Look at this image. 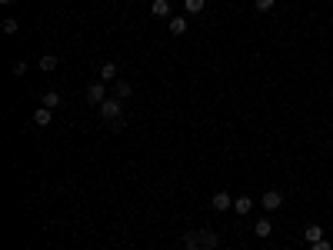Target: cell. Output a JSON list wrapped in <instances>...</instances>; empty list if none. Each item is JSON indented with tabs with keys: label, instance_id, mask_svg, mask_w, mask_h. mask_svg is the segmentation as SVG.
<instances>
[{
	"label": "cell",
	"instance_id": "14",
	"mask_svg": "<svg viewBox=\"0 0 333 250\" xmlns=\"http://www.w3.org/2000/svg\"><path fill=\"white\" fill-rule=\"evenodd\" d=\"M40 100H44V104H40V107H50V110H54V107H60V104H64V100H60V94H57V90H47V94H44V97H40Z\"/></svg>",
	"mask_w": 333,
	"mask_h": 250
},
{
	"label": "cell",
	"instance_id": "4",
	"mask_svg": "<svg viewBox=\"0 0 333 250\" xmlns=\"http://www.w3.org/2000/svg\"><path fill=\"white\" fill-rule=\"evenodd\" d=\"M260 207H263V210H280V207H283V194H280V190H266Z\"/></svg>",
	"mask_w": 333,
	"mask_h": 250
},
{
	"label": "cell",
	"instance_id": "24",
	"mask_svg": "<svg viewBox=\"0 0 333 250\" xmlns=\"http://www.w3.org/2000/svg\"><path fill=\"white\" fill-rule=\"evenodd\" d=\"M150 3H154V0H150Z\"/></svg>",
	"mask_w": 333,
	"mask_h": 250
},
{
	"label": "cell",
	"instance_id": "9",
	"mask_svg": "<svg viewBox=\"0 0 333 250\" xmlns=\"http://www.w3.org/2000/svg\"><path fill=\"white\" fill-rule=\"evenodd\" d=\"M113 97H117V100H127V97H133V87L127 84V80H117V84H113Z\"/></svg>",
	"mask_w": 333,
	"mask_h": 250
},
{
	"label": "cell",
	"instance_id": "21",
	"mask_svg": "<svg viewBox=\"0 0 333 250\" xmlns=\"http://www.w3.org/2000/svg\"><path fill=\"white\" fill-rule=\"evenodd\" d=\"M13 74L23 77V74H27V64H23V60H17V64H13Z\"/></svg>",
	"mask_w": 333,
	"mask_h": 250
},
{
	"label": "cell",
	"instance_id": "12",
	"mask_svg": "<svg viewBox=\"0 0 333 250\" xmlns=\"http://www.w3.org/2000/svg\"><path fill=\"white\" fill-rule=\"evenodd\" d=\"M253 234H256V237H270V234H273V224H270L266 217H260L253 224Z\"/></svg>",
	"mask_w": 333,
	"mask_h": 250
},
{
	"label": "cell",
	"instance_id": "17",
	"mask_svg": "<svg viewBox=\"0 0 333 250\" xmlns=\"http://www.w3.org/2000/svg\"><path fill=\"white\" fill-rule=\"evenodd\" d=\"M183 7H187V13H200L207 7V0H183Z\"/></svg>",
	"mask_w": 333,
	"mask_h": 250
},
{
	"label": "cell",
	"instance_id": "18",
	"mask_svg": "<svg viewBox=\"0 0 333 250\" xmlns=\"http://www.w3.org/2000/svg\"><path fill=\"white\" fill-rule=\"evenodd\" d=\"M273 3H277V0H253L256 13H270V10H273Z\"/></svg>",
	"mask_w": 333,
	"mask_h": 250
},
{
	"label": "cell",
	"instance_id": "11",
	"mask_svg": "<svg viewBox=\"0 0 333 250\" xmlns=\"http://www.w3.org/2000/svg\"><path fill=\"white\" fill-rule=\"evenodd\" d=\"M150 13H154V17H170V0H154V3H150Z\"/></svg>",
	"mask_w": 333,
	"mask_h": 250
},
{
	"label": "cell",
	"instance_id": "15",
	"mask_svg": "<svg viewBox=\"0 0 333 250\" xmlns=\"http://www.w3.org/2000/svg\"><path fill=\"white\" fill-rule=\"evenodd\" d=\"M170 33H173V37L187 33V17H173V20H170Z\"/></svg>",
	"mask_w": 333,
	"mask_h": 250
},
{
	"label": "cell",
	"instance_id": "6",
	"mask_svg": "<svg viewBox=\"0 0 333 250\" xmlns=\"http://www.w3.org/2000/svg\"><path fill=\"white\" fill-rule=\"evenodd\" d=\"M180 244H183V250H203V244H200V230H187V234L180 237Z\"/></svg>",
	"mask_w": 333,
	"mask_h": 250
},
{
	"label": "cell",
	"instance_id": "13",
	"mask_svg": "<svg viewBox=\"0 0 333 250\" xmlns=\"http://www.w3.org/2000/svg\"><path fill=\"white\" fill-rule=\"evenodd\" d=\"M303 240H307V244H317V240H323V227H317V224H310V227L303 230Z\"/></svg>",
	"mask_w": 333,
	"mask_h": 250
},
{
	"label": "cell",
	"instance_id": "5",
	"mask_svg": "<svg viewBox=\"0 0 333 250\" xmlns=\"http://www.w3.org/2000/svg\"><path fill=\"white\" fill-rule=\"evenodd\" d=\"M33 124H37V127H50V124H54V110L50 107H37L33 110Z\"/></svg>",
	"mask_w": 333,
	"mask_h": 250
},
{
	"label": "cell",
	"instance_id": "1",
	"mask_svg": "<svg viewBox=\"0 0 333 250\" xmlns=\"http://www.w3.org/2000/svg\"><path fill=\"white\" fill-rule=\"evenodd\" d=\"M100 120H103V124H110V130H123V127H127V117H123V100H117V97H107L103 100V104H100Z\"/></svg>",
	"mask_w": 333,
	"mask_h": 250
},
{
	"label": "cell",
	"instance_id": "22",
	"mask_svg": "<svg viewBox=\"0 0 333 250\" xmlns=\"http://www.w3.org/2000/svg\"><path fill=\"white\" fill-rule=\"evenodd\" d=\"M0 3H17V0H0Z\"/></svg>",
	"mask_w": 333,
	"mask_h": 250
},
{
	"label": "cell",
	"instance_id": "8",
	"mask_svg": "<svg viewBox=\"0 0 333 250\" xmlns=\"http://www.w3.org/2000/svg\"><path fill=\"white\" fill-rule=\"evenodd\" d=\"M100 80H103V84H107V80H117V64H113V60H107V64H100Z\"/></svg>",
	"mask_w": 333,
	"mask_h": 250
},
{
	"label": "cell",
	"instance_id": "19",
	"mask_svg": "<svg viewBox=\"0 0 333 250\" xmlns=\"http://www.w3.org/2000/svg\"><path fill=\"white\" fill-rule=\"evenodd\" d=\"M17 30H20L17 17H3V33H17Z\"/></svg>",
	"mask_w": 333,
	"mask_h": 250
},
{
	"label": "cell",
	"instance_id": "16",
	"mask_svg": "<svg viewBox=\"0 0 333 250\" xmlns=\"http://www.w3.org/2000/svg\"><path fill=\"white\" fill-rule=\"evenodd\" d=\"M37 67H40L44 74H50V70H57V57H54V54H44V57H40V64H37Z\"/></svg>",
	"mask_w": 333,
	"mask_h": 250
},
{
	"label": "cell",
	"instance_id": "10",
	"mask_svg": "<svg viewBox=\"0 0 333 250\" xmlns=\"http://www.w3.org/2000/svg\"><path fill=\"white\" fill-rule=\"evenodd\" d=\"M233 210H237L240 217H247V214L253 210V200H250V197H237V200H233Z\"/></svg>",
	"mask_w": 333,
	"mask_h": 250
},
{
	"label": "cell",
	"instance_id": "3",
	"mask_svg": "<svg viewBox=\"0 0 333 250\" xmlns=\"http://www.w3.org/2000/svg\"><path fill=\"white\" fill-rule=\"evenodd\" d=\"M210 207L217 210V214H223V210H230V207H233V197L227 194V190H217V194L210 197Z\"/></svg>",
	"mask_w": 333,
	"mask_h": 250
},
{
	"label": "cell",
	"instance_id": "20",
	"mask_svg": "<svg viewBox=\"0 0 333 250\" xmlns=\"http://www.w3.org/2000/svg\"><path fill=\"white\" fill-rule=\"evenodd\" d=\"M310 250H333V244L323 237V240H317V244H310Z\"/></svg>",
	"mask_w": 333,
	"mask_h": 250
},
{
	"label": "cell",
	"instance_id": "7",
	"mask_svg": "<svg viewBox=\"0 0 333 250\" xmlns=\"http://www.w3.org/2000/svg\"><path fill=\"white\" fill-rule=\"evenodd\" d=\"M200 244H203V250H213L217 244H220V237H217L210 227H203V230H200Z\"/></svg>",
	"mask_w": 333,
	"mask_h": 250
},
{
	"label": "cell",
	"instance_id": "2",
	"mask_svg": "<svg viewBox=\"0 0 333 250\" xmlns=\"http://www.w3.org/2000/svg\"><path fill=\"white\" fill-rule=\"evenodd\" d=\"M87 100L93 104V107H100V104L107 100V87H103V80H97V84H90V87H87Z\"/></svg>",
	"mask_w": 333,
	"mask_h": 250
},
{
	"label": "cell",
	"instance_id": "23",
	"mask_svg": "<svg viewBox=\"0 0 333 250\" xmlns=\"http://www.w3.org/2000/svg\"><path fill=\"white\" fill-rule=\"evenodd\" d=\"M330 244H333V234H330Z\"/></svg>",
	"mask_w": 333,
	"mask_h": 250
}]
</instances>
